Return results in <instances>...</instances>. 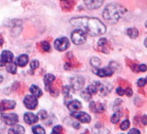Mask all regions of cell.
<instances>
[{"label": "cell", "mask_w": 147, "mask_h": 134, "mask_svg": "<svg viewBox=\"0 0 147 134\" xmlns=\"http://www.w3.org/2000/svg\"><path fill=\"white\" fill-rule=\"evenodd\" d=\"M104 2V0H84V3L88 9L94 10L100 8Z\"/></svg>", "instance_id": "9"}, {"label": "cell", "mask_w": 147, "mask_h": 134, "mask_svg": "<svg viewBox=\"0 0 147 134\" xmlns=\"http://www.w3.org/2000/svg\"><path fill=\"white\" fill-rule=\"evenodd\" d=\"M129 126H130V122H129V120H127V119L124 120V121L121 123V124H120V128H121V130H123V131L128 129Z\"/></svg>", "instance_id": "27"}, {"label": "cell", "mask_w": 147, "mask_h": 134, "mask_svg": "<svg viewBox=\"0 0 147 134\" xmlns=\"http://www.w3.org/2000/svg\"><path fill=\"white\" fill-rule=\"evenodd\" d=\"M145 26H146V27H147V21H146V22H145Z\"/></svg>", "instance_id": "45"}, {"label": "cell", "mask_w": 147, "mask_h": 134, "mask_svg": "<svg viewBox=\"0 0 147 134\" xmlns=\"http://www.w3.org/2000/svg\"><path fill=\"white\" fill-rule=\"evenodd\" d=\"M142 123H143V124H144V125H147V115H144L143 117H142Z\"/></svg>", "instance_id": "37"}, {"label": "cell", "mask_w": 147, "mask_h": 134, "mask_svg": "<svg viewBox=\"0 0 147 134\" xmlns=\"http://www.w3.org/2000/svg\"><path fill=\"white\" fill-rule=\"evenodd\" d=\"M39 66V62L37 60H33L31 63H30V68L31 70H36L38 68Z\"/></svg>", "instance_id": "28"}, {"label": "cell", "mask_w": 147, "mask_h": 134, "mask_svg": "<svg viewBox=\"0 0 147 134\" xmlns=\"http://www.w3.org/2000/svg\"><path fill=\"white\" fill-rule=\"evenodd\" d=\"M125 9L118 4H111L108 5L104 12L103 18L109 24H116L125 14Z\"/></svg>", "instance_id": "2"}, {"label": "cell", "mask_w": 147, "mask_h": 134, "mask_svg": "<svg viewBox=\"0 0 147 134\" xmlns=\"http://www.w3.org/2000/svg\"><path fill=\"white\" fill-rule=\"evenodd\" d=\"M69 40L68 38L63 37V38H60L58 39H56L55 41V48L59 51H62L67 50L69 47Z\"/></svg>", "instance_id": "4"}, {"label": "cell", "mask_w": 147, "mask_h": 134, "mask_svg": "<svg viewBox=\"0 0 147 134\" xmlns=\"http://www.w3.org/2000/svg\"><path fill=\"white\" fill-rule=\"evenodd\" d=\"M138 71L139 72H146L147 71V66L145 64H139L138 65Z\"/></svg>", "instance_id": "34"}, {"label": "cell", "mask_w": 147, "mask_h": 134, "mask_svg": "<svg viewBox=\"0 0 147 134\" xmlns=\"http://www.w3.org/2000/svg\"><path fill=\"white\" fill-rule=\"evenodd\" d=\"M146 82H147V79H143V78H141V79H139L138 80V85L139 86V87H143V86H144L145 85H146Z\"/></svg>", "instance_id": "29"}, {"label": "cell", "mask_w": 147, "mask_h": 134, "mask_svg": "<svg viewBox=\"0 0 147 134\" xmlns=\"http://www.w3.org/2000/svg\"><path fill=\"white\" fill-rule=\"evenodd\" d=\"M71 39H72V41H73L74 44H82L87 39L86 33L82 30L77 28L76 30H75V31L72 32V34H71Z\"/></svg>", "instance_id": "3"}, {"label": "cell", "mask_w": 147, "mask_h": 134, "mask_svg": "<svg viewBox=\"0 0 147 134\" xmlns=\"http://www.w3.org/2000/svg\"><path fill=\"white\" fill-rule=\"evenodd\" d=\"M103 89V85L100 83V82H94L93 84H91L90 85H88V87L86 89L90 94H95L97 93L99 91H101Z\"/></svg>", "instance_id": "10"}, {"label": "cell", "mask_w": 147, "mask_h": 134, "mask_svg": "<svg viewBox=\"0 0 147 134\" xmlns=\"http://www.w3.org/2000/svg\"><path fill=\"white\" fill-rule=\"evenodd\" d=\"M10 64H8L7 66V71L11 73V74H15L17 72V65L16 64H12V63H9Z\"/></svg>", "instance_id": "23"}, {"label": "cell", "mask_w": 147, "mask_h": 134, "mask_svg": "<svg viewBox=\"0 0 147 134\" xmlns=\"http://www.w3.org/2000/svg\"><path fill=\"white\" fill-rule=\"evenodd\" d=\"M144 45H145V46L147 47V38H146L144 39Z\"/></svg>", "instance_id": "42"}, {"label": "cell", "mask_w": 147, "mask_h": 134, "mask_svg": "<svg viewBox=\"0 0 147 134\" xmlns=\"http://www.w3.org/2000/svg\"><path fill=\"white\" fill-rule=\"evenodd\" d=\"M5 64V63H4V62L1 60V59H0V66H4Z\"/></svg>", "instance_id": "41"}, {"label": "cell", "mask_w": 147, "mask_h": 134, "mask_svg": "<svg viewBox=\"0 0 147 134\" xmlns=\"http://www.w3.org/2000/svg\"><path fill=\"white\" fill-rule=\"evenodd\" d=\"M70 83H71V86H72V88L74 90H75V91H79V90H81L83 87L85 80L81 76H76V77H73L70 79Z\"/></svg>", "instance_id": "5"}, {"label": "cell", "mask_w": 147, "mask_h": 134, "mask_svg": "<svg viewBox=\"0 0 147 134\" xmlns=\"http://www.w3.org/2000/svg\"><path fill=\"white\" fill-rule=\"evenodd\" d=\"M117 93H118L119 95L122 96V95L125 94V90H123L121 87H118V88H117Z\"/></svg>", "instance_id": "36"}, {"label": "cell", "mask_w": 147, "mask_h": 134, "mask_svg": "<svg viewBox=\"0 0 147 134\" xmlns=\"http://www.w3.org/2000/svg\"><path fill=\"white\" fill-rule=\"evenodd\" d=\"M55 76L53 75V74H46L45 76H44V79H43V81H44V84H45V85H46V87L47 86H49V85H51V83L55 80Z\"/></svg>", "instance_id": "19"}, {"label": "cell", "mask_w": 147, "mask_h": 134, "mask_svg": "<svg viewBox=\"0 0 147 134\" xmlns=\"http://www.w3.org/2000/svg\"><path fill=\"white\" fill-rule=\"evenodd\" d=\"M67 108L69 111H79L82 108V103L78 100H71L68 104H67Z\"/></svg>", "instance_id": "14"}, {"label": "cell", "mask_w": 147, "mask_h": 134, "mask_svg": "<svg viewBox=\"0 0 147 134\" xmlns=\"http://www.w3.org/2000/svg\"><path fill=\"white\" fill-rule=\"evenodd\" d=\"M30 92L32 93V95H34L35 97L36 98H39L42 95V90L37 86V85H32L30 88Z\"/></svg>", "instance_id": "18"}, {"label": "cell", "mask_w": 147, "mask_h": 134, "mask_svg": "<svg viewBox=\"0 0 147 134\" xmlns=\"http://www.w3.org/2000/svg\"><path fill=\"white\" fill-rule=\"evenodd\" d=\"M24 128L22 126V125H16L14 126L13 128L10 129L9 130V132L10 133H18V134H22V133H24Z\"/></svg>", "instance_id": "20"}, {"label": "cell", "mask_w": 147, "mask_h": 134, "mask_svg": "<svg viewBox=\"0 0 147 134\" xmlns=\"http://www.w3.org/2000/svg\"><path fill=\"white\" fill-rule=\"evenodd\" d=\"M2 44H3V40L0 38V45H2Z\"/></svg>", "instance_id": "44"}, {"label": "cell", "mask_w": 147, "mask_h": 134, "mask_svg": "<svg viewBox=\"0 0 147 134\" xmlns=\"http://www.w3.org/2000/svg\"><path fill=\"white\" fill-rule=\"evenodd\" d=\"M125 92L126 93V95H127L128 97H131V96L132 95V91H131V89H130V88H127V89L125 91Z\"/></svg>", "instance_id": "38"}, {"label": "cell", "mask_w": 147, "mask_h": 134, "mask_svg": "<svg viewBox=\"0 0 147 134\" xmlns=\"http://www.w3.org/2000/svg\"><path fill=\"white\" fill-rule=\"evenodd\" d=\"M140 133V131L139 130H138V129H131V130H130L129 131V133Z\"/></svg>", "instance_id": "39"}, {"label": "cell", "mask_w": 147, "mask_h": 134, "mask_svg": "<svg viewBox=\"0 0 147 134\" xmlns=\"http://www.w3.org/2000/svg\"><path fill=\"white\" fill-rule=\"evenodd\" d=\"M121 116H122V113H121V112H119V111L115 112V113L112 116V118H111V121H112V123H113V124H117V123L119 122V120L120 119Z\"/></svg>", "instance_id": "22"}, {"label": "cell", "mask_w": 147, "mask_h": 134, "mask_svg": "<svg viewBox=\"0 0 147 134\" xmlns=\"http://www.w3.org/2000/svg\"><path fill=\"white\" fill-rule=\"evenodd\" d=\"M107 43V41L106 38H101V39L99 40V43H98V44H99L100 46H104Z\"/></svg>", "instance_id": "35"}, {"label": "cell", "mask_w": 147, "mask_h": 134, "mask_svg": "<svg viewBox=\"0 0 147 134\" xmlns=\"http://www.w3.org/2000/svg\"><path fill=\"white\" fill-rule=\"evenodd\" d=\"M61 131H62L61 126V125H56V126L54 127L52 132H53V133H60V132H61Z\"/></svg>", "instance_id": "33"}, {"label": "cell", "mask_w": 147, "mask_h": 134, "mask_svg": "<svg viewBox=\"0 0 147 134\" xmlns=\"http://www.w3.org/2000/svg\"><path fill=\"white\" fill-rule=\"evenodd\" d=\"M13 54L10 51H4L1 54V59L5 64L6 63H11L12 60H13Z\"/></svg>", "instance_id": "15"}, {"label": "cell", "mask_w": 147, "mask_h": 134, "mask_svg": "<svg viewBox=\"0 0 147 134\" xmlns=\"http://www.w3.org/2000/svg\"><path fill=\"white\" fill-rule=\"evenodd\" d=\"M1 118L8 125H14L18 122V116L15 113H2Z\"/></svg>", "instance_id": "6"}, {"label": "cell", "mask_w": 147, "mask_h": 134, "mask_svg": "<svg viewBox=\"0 0 147 134\" xmlns=\"http://www.w3.org/2000/svg\"><path fill=\"white\" fill-rule=\"evenodd\" d=\"M29 62V57L26 55V54H23V55H20L17 60H16V64L19 65V66H25Z\"/></svg>", "instance_id": "17"}, {"label": "cell", "mask_w": 147, "mask_h": 134, "mask_svg": "<svg viewBox=\"0 0 147 134\" xmlns=\"http://www.w3.org/2000/svg\"><path fill=\"white\" fill-rule=\"evenodd\" d=\"M69 91H70V88H69V86H64L63 88H62V92H63V94L65 95V97L66 98H68L69 97Z\"/></svg>", "instance_id": "31"}, {"label": "cell", "mask_w": 147, "mask_h": 134, "mask_svg": "<svg viewBox=\"0 0 147 134\" xmlns=\"http://www.w3.org/2000/svg\"><path fill=\"white\" fill-rule=\"evenodd\" d=\"M24 119L25 121L26 124H33L35 123H36L38 121V117L32 113V112H26L24 116Z\"/></svg>", "instance_id": "12"}, {"label": "cell", "mask_w": 147, "mask_h": 134, "mask_svg": "<svg viewBox=\"0 0 147 134\" xmlns=\"http://www.w3.org/2000/svg\"><path fill=\"white\" fill-rule=\"evenodd\" d=\"M74 126H75V128L76 129H78V128H80V124L79 123H76V124H74Z\"/></svg>", "instance_id": "40"}, {"label": "cell", "mask_w": 147, "mask_h": 134, "mask_svg": "<svg viewBox=\"0 0 147 134\" xmlns=\"http://www.w3.org/2000/svg\"><path fill=\"white\" fill-rule=\"evenodd\" d=\"M70 23L73 26L81 29L85 33L94 37L102 35L107 31L106 25L100 19L94 18H75L70 20Z\"/></svg>", "instance_id": "1"}, {"label": "cell", "mask_w": 147, "mask_h": 134, "mask_svg": "<svg viewBox=\"0 0 147 134\" xmlns=\"http://www.w3.org/2000/svg\"><path fill=\"white\" fill-rule=\"evenodd\" d=\"M81 96L85 99V100H89L90 98H91V97H92V94H90L87 90L86 91H84V92H82V94H81Z\"/></svg>", "instance_id": "26"}, {"label": "cell", "mask_w": 147, "mask_h": 134, "mask_svg": "<svg viewBox=\"0 0 147 134\" xmlns=\"http://www.w3.org/2000/svg\"><path fill=\"white\" fill-rule=\"evenodd\" d=\"M3 81V77L2 76H0V83H1Z\"/></svg>", "instance_id": "43"}, {"label": "cell", "mask_w": 147, "mask_h": 134, "mask_svg": "<svg viewBox=\"0 0 147 134\" xmlns=\"http://www.w3.org/2000/svg\"><path fill=\"white\" fill-rule=\"evenodd\" d=\"M95 73L99 77L104 78V77H110V76H112L113 73V71L111 68H109V67H106V68H102V69L97 70Z\"/></svg>", "instance_id": "13"}, {"label": "cell", "mask_w": 147, "mask_h": 134, "mask_svg": "<svg viewBox=\"0 0 147 134\" xmlns=\"http://www.w3.org/2000/svg\"><path fill=\"white\" fill-rule=\"evenodd\" d=\"M61 1H63V2H65V1H67V0H61Z\"/></svg>", "instance_id": "46"}, {"label": "cell", "mask_w": 147, "mask_h": 134, "mask_svg": "<svg viewBox=\"0 0 147 134\" xmlns=\"http://www.w3.org/2000/svg\"><path fill=\"white\" fill-rule=\"evenodd\" d=\"M90 110L94 112H103L105 110V106L102 104L96 103V102H92L90 104Z\"/></svg>", "instance_id": "16"}, {"label": "cell", "mask_w": 147, "mask_h": 134, "mask_svg": "<svg viewBox=\"0 0 147 134\" xmlns=\"http://www.w3.org/2000/svg\"><path fill=\"white\" fill-rule=\"evenodd\" d=\"M24 104L26 106V108L34 110V109H36V107L38 105V101L36 99V97H35L34 95H28L24 98Z\"/></svg>", "instance_id": "7"}, {"label": "cell", "mask_w": 147, "mask_h": 134, "mask_svg": "<svg viewBox=\"0 0 147 134\" xmlns=\"http://www.w3.org/2000/svg\"><path fill=\"white\" fill-rule=\"evenodd\" d=\"M38 116H39V118H40L41 119H45V118L48 117V114H47L46 111H44V110H42V111H39V113H38Z\"/></svg>", "instance_id": "32"}, {"label": "cell", "mask_w": 147, "mask_h": 134, "mask_svg": "<svg viewBox=\"0 0 147 134\" xmlns=\"http://www.w3.org/2000/svg\"><path fill=\"white\" fill-rule=\"evenodd\" d=\"M126 32L131 38H136L138 36V31L136 28H129Z\"/></svg>", "instance_id": "21"}, {"label": "cell", "mask_w": 147, "mask_h": 134, "mask_svg": "<svg viewBox=\"0 0 147 134\" xmlns=\"http://www.w3.org/2000/svg\"><path fill=\"white\" fill-rule=\"evenodd\" d=\"M32 131L34 133H36V134H44L45 133V130L40 126V125H36L32 128Z\"/></svg>", "instance_id": "24"}, {"label": "cell", "mask_w": 147, "mask_h": 134, "mask_svg": "<svg viewBox=\"0 0 147 134\" xmlns=\"http://www.w3.org/2000/svg\"><path fill=\"white\" fill-rule=\"evenodd\" d=\"M16 106V102L13 100H3L0 103V111L13 109Z\"/></svg>", "instance_id": "11"}, {"label": "cell", "mask_w": 147, "mask_h": 134, "mask_svg": "<svg viewBox=\"0 0 147 134\" xmlns=\"http://www.w3.org/2000/svg\"><path fill=\"white\" fill-rule=\"evenodd\" d=\"M42 47L43 51H50V44L48 42H42Z\"/></svg>", "instance_id": "30"}, {"label": "cell", "mask_w": 147, "mask_h": 134, "mask_svg": "<svg viewBox=\"0 0 147 134\" xmlns=\"http://www.w3.org/2000/svg\"><path fill=\"white\" fill-rule=\"evenodd\" d=\"M71 115H72V117L80 120L82 123H89L91 121V117L88 113L83 112V111H73L71 113Z\"/></svg>", "instance_id": "8"}, {"label": "cell", "mask_w": 147, "mask_h": 134, "mask_svg": "<svg viewBox=\"0 0 147 134\" xmlns=\"http://www.w3.org/2000/svg\"><path fill=\"white\" fill-rule=\"evenodd\" d=\"M90 62H91V64L93 66H94V67H99L100 64V60L98 57H93Z\"/></svg>", "instance_id": "25"}]
</instances>
